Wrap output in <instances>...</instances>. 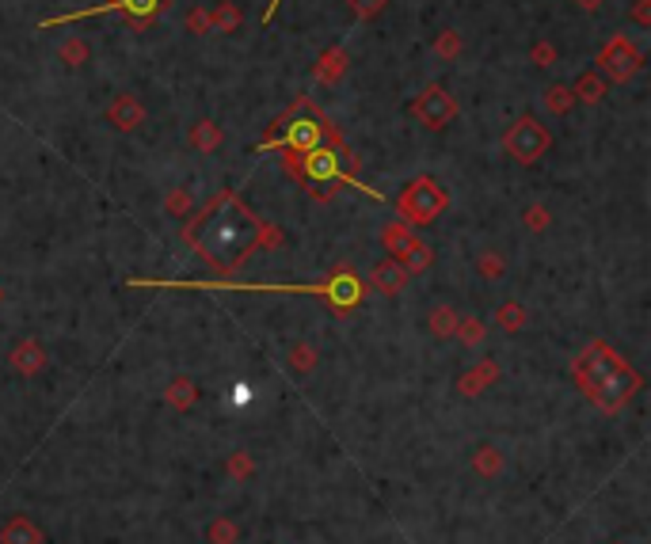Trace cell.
Listing matches in <instances>:
<instances>
[{"label": "cell", "instance_id": "6da1fadb", "mask_svg": "<svg viewBox=\"0 0 651 544\" xmlns=\"http://www.w3.org/2000/svg\"><path fill=\"white\" fill-rule=\"evenodd\" d=\"M263 240V221L251 213L236 194H221L187 225V244L202 260L229 275L244 263V255Z\"/></svg>", "mask_w": 651, "mask_h": 544}, {"label": "cell", "instance_id": "7a4b0ae2", "mask_svg": "<svg viewBox=\"0 0 651 544\" xmlns=\"http://www.w3.org/2000/svg\"><path fill=\"white\" fill-rule=\"evenodd\" d=\"M572 377L602 415H617L636 392L644 389V377L602 339H594L590 347L572 362Z\"/></svg>", "mask_w": 651, "mask_h": 544}, {"label": "cell", "instance_id": "3957f363", "mask_svg": "<svg viewBox=\"0 0 651 544\" xmlns=\"http://www.w3.org/2000/svg\"><path fill=\"white\" fill-rule=\"evenodd\" d=\"M449 206V194L438 179L431 176H416L412 183H404L400 198H396V210H400V221L412 225V228H427L434 225L438 218L446 213Z\"/></svg>", "mask_w": 651, "mask_h": 544}, {"label": "cell", "instance_id": "277c9868", "mask_svg": "<svg viewBox=\"0 0 651 544\" xmlns=\"http://www.w3.org/2000/svg\"><path fill=\"white\" fill-rule=\"evenodd\" d=\"M548 145H553V134H548L545 126L533 119V114H522V119H518L511 130H507V137H503V149L511 152L518 164L541 161V156L548 152Z\"/></svg>", "mask_w": 651, "mask_h": 544}, {"label": "cell", "instance_id": "5b68a950", "mask_svg": "<svg viewBox=\"0 0 651 544\" xmlns=\"http://www.w3.org/2000/svg\"><path fill=\"white\" fill-rule=\"evenodd\" d=\"M598 65H602V77L625 84V80H632L644 69V54H640V46H636L632 38L617 35V38L606 42V50L598 54Z\"/></svg>", "mask_w": 651, "mask_h": 544}, {"label": "cell", "instance_id": "8992f818", "mask_svg": "<svg viewBox=\"0 0 651 544\" xmlns=\"http://www.w3.org/2000/svg\"><path fill=\"white\" fill-rule=\"evenodd\" d=\"M412 114L427 126V130H446V126L457 119V99H454V92H446L442 84H427V88L416 95Z\"/></svg>", "mask_w": 651, "mask_h": 544}, {"label": "cell", "instance_id": "52a82bcc", "mask_svg": "<svg viewBox=\"0 0 651 544\" xmlns=\"http://www.w3.org/2000/svg\"><path fill=\"white\" fill-rule=\"evenodd\" d=\"M161 4L164 0H107V4H99V8H88V12H77V16H58V20H42V31L46 27H58V23H73V20H84V16H103V12H126L134 23H152V16L161 12Z\"/></svg>", "mask_w": 651, "mask_h": 544}, {"label": "cell", "instance_id": "ba28073f", "mask_svg": "<svg viewBox=\"0 0 651 544\" xmlns=\"http://www.w3.org/2000/svg\"><path fill=\"white\" fill-rule=\"evenodd\" d=\"M46 362H50V354H46V347H42L35 335L20 339L16 347H12V354H8V366L16 369V374H23V377L42 374V369H46Z\"/></svg>", "mask_w": 651, "mask_h": 544}, {"label": "cell", "instance_id": "9c48e42d", "mask_svg": "<svg viewBox=\"0 0 651 544\" xmlns=\"http://www.w3.org/2000/svg\"><path fill=\"white\" fill-rule=\"evenodd\" d=\"M107 122L115 126L119 134H130V130H137V126L145 122V107H141V99H137V95L119 92V95L107 103Z\"/></svg>", "mask_w": 651, "mask_h": 544}, {"label": "cell", "instance_id": "30bf717a", "mask_svg": "<svg viewBox=\"0 0 651 544\" xmlns=\"http://www.w3.org/2000/svg\"><path fill=\"white\" fill-rule=\"evenodd\" d=\"M408 270L396 263V260H385V263H377L374 270H370V285L374 290H381V293H400L404 285H408Z\"/></svg>", "mask_w": 651, "mask_h": 544}, {"label": "cell", "instance_id": "8fae6325", "mask_svg": "<svg viewBox=\"0 0 651 544\" xmlns=\"http://www.w3.org/2000/svg\"><path fill=\"white\" fill-rule=\"evenodd\" d=\"M0 544H42V529L27 514H12L0 529Z\"/></svg>", "mask_w": 651, "mask_h": 544}, {"label": "cell", "instance_id": "7c38bea8", "mask_svg": "<svg viewBox=\"0 0 651 544\" xmlns=\"http://www.w3.org/2000/svg\"><path fill=\"white\" fill-rule=\"evenodd\" d=\"M347 65H350V54H347L343 46H332L328 54H320V62H317V69H313V77H317V80H324V84H335L339 77L347 73Z\"/></svg>", "mask_w": 651, "mask_h": 544}, {"label": "cell", "instance_id": "4fadbf2b", "mask_svg": "<svg viewBox=\"0 0 651 544\" xmlns=\"http://www.w3.org/2000/svg\"><path fill=\"white\" fill-rule=\"evenodd\" d=\"M187 141H191L194 152H218V145H221V126H218L214 119H198V122L191 126Z\"/></svg>", "mask_w": 651, "mask_h": 544}, {"label": "cell", "instance_id": "5bb4252c", "mask_svg": "<svg viewBox=\"0 0 651 544\" xmlns=\"http://www.w3.org/2000/svg\"><path fill=\"white\" fill-rule=\"evenodd\" d=\"M541 103H545V111L553 114V119H564L579 99H575V92H572V84H548V88L541 92Z\"/></svg>", "mask_w": 651, "mask_h": 544}, {"label": "cell", "instance_id": "9a60e30c", "mask_svg": "<svg viewBox=\"0 0 651 544\" xmlns=\"http://www.w3.org/2000/svg\"><path fill=\"white\" fill-rule=\"evenodd\" d=\"M495 377H499V366H495L491 358H488V362H480L473 374H465V377L457 381V389H461V396H476V392H484Z\"/></svg>", "mask_w": 651, "mask_h": 544}, {"label": "cell", "instance_id": "2e32d148", "mask_svg": "<svg viewBox=\"0 0 651 544\" xmlns=\"http://www.w3.org/2000/svg\"><path fill=\"white\" fill-rule=\"evenodd\" d=\"M240 8L233 4V0H221V4L210 8V35H225V31H236L240 27Z\"/></svg>", "mask_w": 651, "mask_h": 544}, {"label": "cell", "instance_id": "e0dca14e", "mask_svg": "<svg viewBox=\"0 0 651 544\" xmlns=\"http://www.w3.org/2000/svg\"><path fill=\"white\" fill-rule=\"evenodd\" d=\"M572 92H575V99H583V103H602L606 99V77L587 69V73L572 84Z\"/></svg>", "mask_w": 651, "mask_h": 544}, {"label": "cell", "instance_id": "ac0fdd59", "mask_svg": "<svg viewBox=\"0 0 651 544\" xmlns=\"http://www.w3.org/2000/svg\"><path fill=\"white\" fill-rule=\"evenodd\" d=\"M164 400H168V404H172L176 411H187V408H194V400H198V384H194L191 377H176V381L164 389Z\"/></svg>", "mask_w": 651, "mask_h": 544}, {"label": "cell", "instance_id": "d6986e66", "mask_svg": "<svg viewBox=\"0 0 651 544\" xmlns=\"http://www.w3.org/2000/svg\"><path fill=\"white\" fill-rule=\"evenodd\" d=\"M457 312L449 309V305H438L434 312H431V320H427V327H431V335L434 339H454V332H457Z\"/></svg>", "mask_w": 651, "mask_h": 544}, {"label": "cell", "instance_id": "ffe728a7", "mask_svg": "<svg viewBox=\"0 0 651 544\" xmlns=\"http://www.w3.org/2000/svg\"><path fill=\"white\" fill-rule=\"evenodd\" d=\"M495 324L503 327V332H522L526 327V305H518V301H507V305L495 309Z\"/></svg>", "mask_w": 651, "mask_h": 544}, {"label": "cell", "instance_id": "44dd1931", "mask_svg": "<svg viewBox=\"0 0 651 544\" xmlns=\"http://www.w3.org/2000/svg\"><path fill=\"white\" fill-rule=\"evenodd\" d=\"M58 57H62V62H65L69 69L84 65V62H88V57H92V46H88V38H77V35H73V38H65L62 46H58Z\"/></svg>", "mask_w": 651, "mask_h": 544}, {"label": "cell", "instance_id": "7402d4cb", "mask_svg": "<svg viewBox=\"0 0 651 544\" xmlns=\"http://www.w3.org/2000/svg\"><path fill=\"white\" fill-rule=\"evenodd\" d=\"M473 468L480 472V476H495V472H503V453L495 446H480L473 453Z\"/></svg>", "mask_w": 651, "mask_h": 544}, {"label": "cell", "instance_id": "603a6c76", "mask_svg": "<svg viewBox=\"0 0 651 544\" xmlns=\"http://www.w3.org/2000/svg\"><path fill=\"white\" fill-rule=\"evenodd\" d=\"M434 54L442 57V62H457L461 57V35L454 31V27H446V31L434 38Z\"/></svg>", "mask_w": 651, "mask_h": 544}, {"label": "cell", "instance_id": "cb8c5ba5", "mask_svg": "<svg viewBox=\"0 0 651 544\" xmlns=\"http://www.w3.org/2000/svg\"><path fill=\"white\" fill-rule=\"evenodd\" d=\"M290 366L297 369V374H309V369L317 366V350L309 347V342H293V347H290Z\"/></svg>", "mask_w": 651, "mask_h": 544}, {"label": "cell", "instance_id": "d4e9b609", "mask_svg": "<svg viewBox=\"0 0 651 544\" xmlns=\"http://www.w3.org/2000/svg\"><path fill=\"white\" fill-rule=\"evenodd\" d=\"M465 347H476V342H484V320H457V332H454Z\"/></svg>", "mask_w": 651, "mask_h": 544}, {"label": "cell", "instance_id": "484cf974", "mask_svg": "<svg viewBox=\"0 0 651 544\" xmlns=\"http://www.w3.org/2000/svg\"><path fill=\"white\" fill-rule=\"evenodd\" d=\"M236 540V525L229 518H218L210 525V544H233Z\"/></svg>", "mask_w": 651, "mask_h": 544}, {"label": "cell", "instance_id": "4316f807", "mask_svg": "<svg viewBox=\"0 0 651 544\" xmlns=\"http://www.w3.org/2000/svg\"><path fill=\"white\" fill-rule=\"evenodd\" d=\"M476 270H480V275H484V278H499L507 267H503V260H499V255H495V251H484V255H480V260H476Z\"/></svg>", "mask_w": 651, "mask_h": 544}, {"label": "cell", "instance_id": "83f0119b", "mask_svg": "<svg viewBox=\"0 0 651 544\" xmlns=\"http://www.w3.org/2000/svg\"><path fill=\"white\" fill-rule=\"evenodd\" d=\"M187 31L191 35H210V8H191L187 12Z\"/></svg>", "mask_w": 651, "mask_h": 544}, {"label": "cell", "instance_id": "f1b7e54d", "mask_svg": "<svg viewBox=\"0 0 651 544\" xmlns=\"http://www.w3.org/2000/svg\"><path fill=\"white\" fill-rule=\"evenodd\" d=\"M530 57H533L537 65L548 69V65H556V46H553V42H533V46H530Z\"/></svg>", "mask_w": 651, "mask_h": 544}, {"label": "cell", "instance_id": "f546056e", "mask_svg": "<svg viewBox=\"0 0 651 544\" xmlns=\"http://www.w3.org/2000/svg\"><path fill=\"white\" fill-rule=\"evenodd\" d=\"M350 12H355L358 20H374L381 8H385V0H347Z\"/></svg>", "mask_w": 651, "mask_h": 544}, {"label": "cell", "instance_id": "4dcf8cb0", "mask_svg": "<svg viewBox=\"0 0 651 544\" xmlns=\"http://www.w3.org/2000/svg\"><path fill=\"white\" fill-rule=\"evenodd\" d=\"M164 210L176 213V218H187V213H191V194H187V191H176V194L164 202Z\"/></svg>", "mask_w": 651, "mask_h": 544}, {"label": "cell", "instance_id": "1f68e13d", "mask_svg": "<svg viewBox=\"0 0 651 544\" xmlns=\"http://www.w3.org/2000/svg\"><path fill=\"white\" fill-rule=\"evenodd\" d=\"M522 221H526V228H533V233H541V228H548V210L545 206H530Z\"/></svg>", "mask_w": 651, "mask_h": 544}, {"label": "cell", "instance_id": "d6a6232c", "mask_svg": "<svg viewBox=\"0 0 651 544\" xmlns=\"http://www.w3.org/2000/svg\"><path fill=\"white\" fill-rule=\"evenodd\" d=\"M229 472H233V476H248V472H251L248 453H233V457H229Z\"/></svg>", "mask_w": 651, "mask_h": 544}, {"label": "cell", "instance_id": "836d02e7", "mask_svg": "<svg viewBox=\"0 0 651 544\" xmlns=\"http://www.w3.org/2000/svg\"><path fill=\"white\" fill-rule=\"evenodd\" d=\"M647 4H651V0H636V8H632V20L640 23V27H647V23H651V12H647Z\"/></svg>", "mask_w": 651, "mask_h": 544}, {"label": "cell", "instance_id": "e575fe53", "mask_svg": "<svg viewBox=\"0 0 651 544\" xmlns=\"http://www.w3.org/2000/svg\"><path fill=\"white\" fill-rule=\"evenodd\" d=\"M598 4H602V0H579V8H587V12H594Z\"/></svg>", "mask_w": 651, "mask_h": 544}, {"label": "cell", "instance_id": "d590c367", "mask_svg": "<svg viewBox=\"0 0 651 544\" xmlns=\"http://www.w3.org/2000/svg\"><path fill=\"white\" fill-rule=\"evenodd\" d=\"M275 8H278V0H271V8H267V16H263V20H271V16H275Z\"/></svg>", "mask_w": 651, "mask_h": 544}, {"label": "cell", "instance_id": "8d00e7d4", "mask_svg": "<svg viewBox=\"0 0 651 544\" xmlns=\"http://www.w3.org/2000/svg\"><path fill=\"white\" fill-rule=\"evenodd\" d=\"M0 305H4V285H0Z\"/></svg>", "mask_w": 651, "mask_h": 544}]
</instances>
